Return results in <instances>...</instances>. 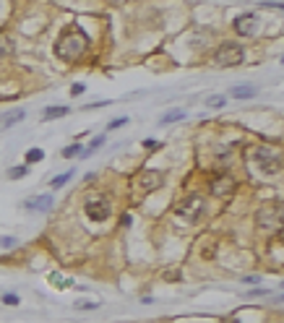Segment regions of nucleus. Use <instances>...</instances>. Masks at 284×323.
<instances>
[{"label": "nucleus", "mask_w": 284, "mask_h": 323, "mask_svg": "<svg viewBox=\"0 0 284 323\" xmlns=\"http://www.w3.org/2000/svg\"><path fill=\"white\" fill-rule=\"evenodd\" d=\"M71 112L65 105H58V107H47L44 110V115H42V120H52V118H65V115Z\"/></svg>", "instance_id": "nucleus-13"}, {"label": "nucleus", "mask_w": 284, "mask_h": 323, "mask_svg": "<svg viewBox=\"0 0 284 323\" xmlns=\"http://www.w3.org/2000/svg\"><path fill=\"white\" fill-rule=\"evenodd\" d=\"M84 89H86L84 84H73V89H71V94H73V97H78V94H84Z\"/></svg>", "instance_id": "nucleus-24"}, {"label": "nucleus", "mask_w": 284, "mask_h": 323, "mask_svg": "<svg viewBox=\"0 0 284 323\" xmlns=\"http://www.w3.org/2000/svg\"><path fill=\"white\" fill-rule=\"evenodd\" d=\"M243 57H245L243 44H237V42H222L219 47H217V52H214V63L230 68V65H240Z\"/></svg>", "instance_id": "nucleus-4"}, {"label": "nucleus", "mask_w": 284, "mask_h": 323, "mask_svg": "<svg viewBox=\"0 0 284 323\" xmlns=\"http://www.w3.org/2000/svg\"><path fill=\"white\" fill-rule=\"evenodd\" d=\"M26 118V110H13V112H5V115H0V131H8V128H13V125H18L21 120Z\"/></svg>", "instance_id": "nucleus-10"}, {"label": "nucleus", "mask_w": 284, "mask_h": 323, "mask_svg": "<svg viewBox=\"0 0 284 323\" xmlns=\"http://www.w3.org/2000/svg\"><path fill=\"white\" fill-rule=\"evenodd\" d=\"M232 190H235V180L227 177V175H219L217 180L211 182V195H219V198H222V195H230Z\"/></svg>", "instance_id": "nucleus-9"}, {"label": "nucleus", "mask_w": 284, "mask_h": 323, "mask_svg": "<svg viewBox=\"0 0 284 323\" xmlns=\"http://www.w3.org/2000/svg\"><path fill=\"white\" fill-rule=\"evenodd\" d=\"M89 50V37L84 29L78 26H71L60 34V39L55 42V55L63 57V60H76V57H81L84 52Z\"/></svg>", "instance_id": "nucleus-1"}, {"label": "nucleus", "mask_w": 284, "mask_h": 323, "mask_svg": "<svg viewBox=\"0 0 284 323\" xmlns=\"http://www.w3.org/2000/svg\"><path fill=\"white\" fill-rule=\"evenodd\" d=\"M206 105H209V107H222V105H224V97H209Z\"/></svg>", "instance_id": "nucleus-20"}, {"label": "nucleus", "mask_w": 284, "mask_h": 323, "mask_svg": "<svg viewBox=\"0 0 284 323\" xmlns=\"http://www.w3.org/2000/svg\"><path fill=\"white\" fill-rule=\"evenodd\" d=\"M164 182L162 177V172H143V175H139V188L143 193H149V190H156L159 185Z\"/></svg>", "instance_id": "nucleus-8"}, {"label": "nucleus", "mask_w": 284, "mask_h": 323, "mask_svg": "<svg viewBox=\"0 0 284 323\" xmlns=\"http://www.w3.org/2000/svg\"><path fill=\"white\" fill-rule=\"evenodd\" d=\"M78 308H81V310H92V308H97V303H78Z\"/></svg>", "instance_id": "nucleus-26"}, {"label": "nucleus", "mask_w": 284, "mask_h": 323, "mask_svg": "<svg viewBox=\"0 0 284 323\" xmlns=\"http://www.w3.org/2000/svg\"><path fill=\"white\" fill-rule=\"evenodd\" d=\"M81 152H84V146H78V144H76V146H68L65 152H63V157H68V159H71V157H76V154L81 157Z\"/></svg>", "instance_id": "nucleus-18"}, {"label": "nucleus", "mask_w": 284, "mask_h": 323, "mask_svg": "<svg viewBox=\"0 0 284 323\" xmlns=\"http://www.w3.org/2000/svg\"><path fill=\"white\" fill-rule=\"evenodd\" d=\"M26 206H29V209H34V211H50L52 195H37V198H31Z\"/></svg>", "instance_id": "nucleus-11"}, {"label": "nucleus", "mask_w": 284, "mask_h": 323, "mask_svg": "<svg viewBox=\"0 0 284 323\" xmlns=\"http://www.w3.org/2000/svg\"><path fill=\"white\" fill-rule=\"evenodd\" d=\"M0 245H3V248H13L16 240H13V237H0Z\"/></svg>", "instance_id": "nucleus-23"}, {"label": "nucleus", "mask_w": 284, "mask_h": 323, "mask_svg": "<svg viewBox=\"0 0 284 323\" xmlns=\"http://www.w3.org/2000/svg\"><path fill=\"white\" fill-rule=\"evenodd\" d=\"M120 125H126V118H118V120H112V123L107 125V128L112 131V128H120Z\"/></svg>", "instance_id": "nucleus-25"}, {"label": "nucleus", "mask_w": 284, "mask_h": 323, "mask_svg": "<svg viewBox=\"0 0 284 323\" xmlns=\"http://www.w3.org/2000/svg\"><path fill=\"white\" fill-rule=\"evenodd\" d=\"M222 323H240V321H237V318H224Z\"/></svg>", "instance_id": "nucleus-28"}, {"label": "nucleus", "mask_w": 284, "mask_h": 323, "mask_svg": "<svg viewBox=\"0 0 284 323\" xmlns=\"http://www.w3.org/2000/svg\"><path fill=\"white\" fill-rule=\"evenodd\" d=\"M261 8H284L282 3H261Z\"/></svg>", "instance_id": "nucleus-27"}, {"label": "nucleus", "mask_w": 284, "mask_h": 323, "mask_svg": "<svg viewBox=\"0 0 284 323\" xmlns=\"http://www.w3.org/2000/svg\"><path fill=\"white\" fill-rule=\"evenodd\" d=\"M42 157H44L42 149H29V152H26V162H29V164H31V162H42Z\"/></svg>", "instance_id": "nucleus-17"}, {"label": "nucleus", "mask_w": 284, "mask_h": 323, "mask_svg": "<svg viewBox=\"0 0 284 323\" xmlns=\"http://www.w3.org/2000/svg\"><path fill=\"white\" fill-rule=\"evenodd\" d=\"M50 282H52L55 287H68V282H63V276H60V274H52V276H50Z\"/></svg>", "instance_id": "nucleus-21"}, {"label": "nucleus", "mask_w": 284, "mask_h": 323, "mask_svg": "<svg viewBox=\"0 0 284 323\" xmlns=\"http://www.w3.org/2000/svg\"><path fill=\"white\" fill-rule=\"evenodd\" d=\"M258 91H256V86H251V84H240V86H232V97L235 99H251V97H256Z\"/></svg>", "instance_id": "nucleus-12"}, {"label": "nucleus", "mask_w": 284, "mask_h": 323, "mask_svg": "<svg viewBox=\"0 0 284 323\" xmlns=\"http://www.w3.org/2000/svg\"><path fill=\"white\" fill-rule=\"evenodd\" d=\"M13 52V39L8 34H0V55H10Z\"/></svg>", "instance_id": "nucleus-15"}, {"label": "nucleus", "mask_w": 284, "mask_h": 323, "mask_svg": "<svg viewBox=\"0 0 284 323\" xmlns=\"http://www.w3.org/2000/svg\"><path fill=\"white\" fill-rule=\"evenodd\" d=\"M282 214H284L282 201H271V203H266L264 209L256 214V222H258V227L264 229V232H279V227H282Z\"/></svg>", "instance_id": "nucleus-2"}, {"label": "nucleus", "mask_w": 284, "mask_h": 323, "mask_svg": "<svg viewBox=\"0 0 284 323\" xmlns=\"http://www.w3.org/2000/svg\"><path fill=\"white\" fill-rule=\"evenodd\" d=\"M185 118V112L183 110H169L167 115H162L159 118V125H169V123H177V120H183Z\"/></svg>", "instance_id": "nucleus-14"}, {"label": "nucleus", "mask_w": 284, "mask_h": 323, "mask_svg": "<svg viewBox=\"0 0 284 323\" xmlns=\"http://www.w3.org/2000/svg\"><path fill=\"white\" fill-rule=\"evenodd\" d=\"M253 159L258 162V167H261L264 175H277L282 169V154L271 146H258L253 152Z\"/></svg>", "instance_id": "nucleus-5"}, {"label": "nucleus", "mask_w": 284, "mask_h": 323, "mask_svg": "<svg viewBox=\"0 0 284 323\" xmlns=\"http://www.w3.org/2000/svg\"><path fill=\"white\" fill-rule=\"evenodd\" d=\"M8 175L13 177V180H21V177L26 175V167H10V172H8Z\"/></svg>", "instance_id": "nucleus-19"}, {"label": "nucleus", "mask_w": 284, "mask_h": 323, "mask_svg": "<svg viewBox=\"0 0 284 323\" xmlns=\"http://www.w3.org/2000/svg\"><path fill=\"white\" fill-rule=\"evenodd\" d=\"M177 216H183L185 222H190V224H196V222H201L203 219V214H206V203H203V198L201 195H188V198H183L177 203Z\"/></svg>", "instance_id": "nucleus-3"}, {"label": "nucleus", "mask_w": 284, "mask_h": 323, "mask_svg": "<svg viewBox=\"0 0 284 323\" xmlns=\"http://www.w3.org/2000/svg\"><path fill=\"white\" fill-rule=\"evenodd\" d=\"M86 216L92 219V222H105V219L110 216V201L102 198V195H97V198H89L86 206H84Z\"/></svg>", "instance_id": "nucleus-6"}, {"label": "nucleus", "mask_w": 284, "mask_h": 323, "mask_svg": "<svg viewBox=\"0 0 284 323\" xmlns=\"http://www.w3.org/2000/svg\"><path fill=\"white\" fill-rule=\"evenodd\" d=\"M3 303H5V305H18V297L8 292V295H3Z\"/></svg>", "instance_id": "nucleus-22"}, {"label": "nucleus", "mask_w": 284, "mask_h": 323, "mask_svg": "<svg viewBox=\"0 0 284 323\" xmlns=\"http://www.w3.org/2000/svg\"><path fill=\"white\" fill-rule=\"evenodd\" d=\"M256 29H258V18H256L253 13H243V16L235 18V31L243 34V37H251V34H256Z\"/></svg>", "instance_id": "nucleus-7"}, {"label": "nucleus", "mask_w": 284, "mask_h": 323, "mask_svg": "<svg viewBox=\"0 0 284 323\" xmlns=\"http://www.w3.org/2000/svg\"><path fill=\"white\" fill-rule=\"evenodd\" d=\"M73 175H76V172H73V169H68V172H63V175H58V177H55V180L50 182V185H52V188H63L65 182L73 177Z\"/></svg>", "instance_id": "nucleus-16"}]
</instances>
